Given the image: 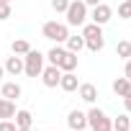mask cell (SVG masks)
I'll use <instances>...</instances> for the list:
<instances>
[{
	"label": "cell",
	"mask_w": 131,
	"mask_h": 131,
	"mask_svg": "<svg viewBox=\"0 0 131 131\" xmlns=\"http://www.w3.org/2000/svg\"><path fill=\"white\" fill-rule=\"evenodd\" d=\"M128 131H131V121H128Z\"/></svg>",
	"instance_id": "cell-32"
},
{
	"label": "cell",
	"mask_w": 131,
	"mask_h": 131,
	"mask_svg": "<svg viewBox=\"0 0 131 131\" xmlns=\"http://www.w3.org/2000/svg\"><path fill=\"white\" fill-rule=\"evenodd\" d=\"M77 93H80V98H82L85 103H95V100H98V88H95L93 82H82V85L77 88Z\"/></svg>",
	"instance_id": "cell-12"
},
{
	"label": "cell",
	"mask_w": 131,
	"mask_h": 131,
	"mask_svg": "<svg viewBox=\"0 0 131 131\" xmlns=\"http://www.w3.org/2000/svg\"><path fill=\"white\" fill-rule=\"evenodd\" d=\"M113 93H116L118 98L131 95V80H128V77H118V80H113Z\"/></svg>",
	"instance_id": "cell-14"
},
{
	"label": "cell",
	"mask_w": 131,
	"mask_h": 131,
	"mask_svg": "<svg viewBox=\"0 0 131 131\" xmlns=\"http://www.w3.org/2000/svg\"><path fill=\"white\" fill-rule=\"evenodd\" d=\"M67 5H70V0H51V8H54L57 13H64Z\"/></svg>",
	"instance_id": "cell-25"
},
{
	"label": "cell",
	"mask_w": 131,
	"mask_h": 131,
	"mask_svg": "<svg viewBox=\"0 0 131 131\" xmlns=\"http://www.w3.org/2000/svg\"><path fill=\"white\" fill-rule=\"evenodd\" d=\"M116 54L121 59H131V41H118L116 44Z\"/></svg>",
	"instance_id": "cell-21"
},
{
	"label": "cell",
	"mask_w": 131,
	"mask_h": 131,
	"mask_svg": "<svg viewBox=\"0 0 131 131\" xmlns=\"http://www.w3.org/2000/svg\"><path fill=\"white\" fill-rule=\"evenodd\" d=\"M0 3H13V0H0Z\"/></svg>",
	"instance_id": "cell-31"
},
{
	"label": "cell",
	"mask_w": 131,
	"mask_h": 131,
	"mask_svg": "<svg viewBox=\"0 0 131 131\" xmlns=\"http://www.w3.org/2000/svg\"><path fill=\"white\" fill-rule=\"evenodd\" d=\"M123 77L131 80V59H126V70H123Z\"/></svg>",
	"instance_id": "cell-26"
},
{
	"label": "cell",
	"mask_w": 131,
	"mask_h": 131,
	"mask_svg": "<svg viewBox=\"0 0 131 131\" xmlns=\"http://www.w3.org/2000/svg\"><path fill=\"white\" fill-rule=\"evenodd\" d=\"M18 131H31V126H28V128H18Z\"/></svg>",
	"instance_id": "cell-30"
},
{
	"label": "cell",
	"mask_w": 131,
	"mask_h": 131,
	"mask_svg": "<svg viewBox=\"0 0 131 131\" xmlns=\"http://www.w3.org/2000/svg\"><path fill=\"white\" fill-rule=\"evenodd\" d=\"M82 3H85V5H88V8H95V5H98V3H103V0H82Z\"/></svg>",
	"instance_id": "cell-28"
},
{
	"label": "cell",
	"mask_w": 131,
	"mask_h": 131,
	"mask_svg": "<svg viewBox=\"0 0 131 131\" xmlns=\"http://www.w3.org/2000/svg\"><path fill=\"white\" fill-rule=\"evenodd\" d=\"M128 5H131V0H128Z\"/></svg>",
	"instance_id": "cell-34"
},
{
	"label": "cell",
	"mask_w": 131,
	"mask_h": 131,
	"mask_svg": "<svg viewBox=\"0 0 131 131\" xmlns=\"http://www.w3.org/2000/svg\"><path fill=\"white\" fill-rule=\"evenodd\" d=\"M64 51H67V46H59V44H57V46H51V49H49V54H46L49 64H59V59H62V54H64Z\"/></svg>",
	"instance_id": "cell-19"
},
{
	"label": "cell",
	"mask_w": 131,
	"mask_h": 131,
	"mask_svg": "<svg viewBox=\"0 0 131 131\" xmlns=\"http://www.w3.org/2000/svg\"><path fill=\"white\" fill-rule=\"evenodd\" d=\"M41 36L49 39V41H54V44H64V41H67V36H70V28H67V23L46 21V23L41 26Z\"/></svg>",
	"instance_id": "cell-3"
},
{
	"label": "cell",
	"mask_w": 131,
	"mask_h": 131,
	"mask_svg": "<svg viewBox=\"0 0 131 131\" xmlns=\"http://www.w3.org/2000/svg\"><path fill=\"white\" fill-rule=\"evenodd\" d=\"M123 108H126V113H131V95L123 98Z\"/></svg>",
	"instance_id": "cell-27"
},
{
	"label": "cell",
	"mask_w": 131,
	"mask_h": 131,
	"mask_svg": "<svg viewBox=\"0 0 131 131\" xmlns=\"http://www.w3.org/2000/svg\"><path fill=\"white\" fill-rule=\"evenodd\" d=\"M118 18H131V5H128V0H123V3L118 5Z\"/></svg>",
	"instance_id": "cell-22"
},
{
	"label": "cell",
	"mask_w": 131,
	"mask_h": 131,
	"mask_svg": "<svg viewBox=\"0 0 131 131\" xmlns=\"http://www.w3.org/2000/svg\"><path fill=\"white\" fill-rule=\"evenodd\" d=\"M41 82L46 85V88H59V77H62V70L57 67V64H49V67H44L41 70Z\"/></svg>",
	"instance_id": "cell-6"
},
{
	"label": "cell",
	"mask_w": 131,
	"mask_h": 131,
	"mask_svg": "<svg viewBox=\"0 0 131 131\" xmlns=\"http://www.w3.org/2000/svg\"><path fill=\"white\" fill-rule=\"evenodd\" d=\"M64 44H67V49L75 51V54H80V51L85 49V39H82V36H67V41H64Z\"/></svg>",
	"instance_id": "cell-17"
},
{
	"label": "cell",
	"mask_w": 131,
	"mask_h": 131,
	"mask_svg": "<svg viewBox=\"0 0 131 131\" xmlns=\"http://www.w3.org/2000/svg\"><path fill=\"white\" fill-rule=\"evenodd\" d=\"M3 75H5V67H3V64H0V80H3Z\"/></svg>",
	"instance_id": "cell-29"
},
{
	"label": "cell",
	"mask_w": 131,
	"mask_h": 131,
	"mask_svg": "<svg viewBox=\"0 0 131 131\" xmlns=\"http://www.w3.org/2000/svg\"><path fill=\"white\" fill-rule=\"evenodd\" d=\"M16 126L18 128H28V126H34V116H31V111H26V108H21V111H16Z\"/></svg>",
	"instance_id": "cell-15"
},
{
	"label": "cell",
	"mask_w": 131,
	"mask_h": 131,
	"mask_svg": "<svg viewBox=\"0 0 131 131\" xmlns=\"http://www.w3.org/2000/svg\"><path fill=\"white\" fill-rule=\"evenodd\" d=\"M13 16V8H10V3H0V21H8Z\"/></svg>",
	"instance_id": "cell-23"
},
{
	"label": "cell",
	"mask_w": 131,
	"mask_h": 131,
	"mask_svg": "<svg viewBox=\"0 0 131 131\" xmlns=\"http://www.w3.org/2000/svg\"><path fill=\"white\" fill-rule=\"evenodd\" d=\"M90 18H93V23H98V26H105V23L113 18V10H111V5H105V3H98V5L93 8Z\"/></svg>",
	"instance_id": "cell-7"
},
{
	"label": "cell",
	"mask_w": 131,
	"mask_h": 131,
	"mask_svg": "<svg viewBox=\"0 0 131 131\" xmlns=\"http://www.w3.org/2000/svg\"><path fill=\"white\" fill-rule=\"evenodd\" d=\"M31 49H34V46H31L26 39H16V41H13V54H18V57H26Z\"/></svg>",
	"instance_id": "cell-18"
},
{
	"label": "cell",
	"mask_w": 131,
	"mask_h": 131,
	"mask_svg": "<svg viewBox=\"0 0 131 131\" xmlns=\"http://www.w3.org/2000/svg\"><path fill=\"white\" fill-rule=\"evenodd\" d=\"M85 116H88V126H90L93 131H113V121H111L100 108H90Z\"/></svg>",
	"instance_id": "cell-5"
},
{
	"label": "cell",
	"mask_w": 131,
	"mask_h": 131,
	"mask_svg": "<svg viewBox=\"0 0 131 131\" xmlns=\"http://www.w3.org/2000/svg\"><path fill=\"white\" fill-rule=\"evenodd\" d=\"M44 54L39 51V49H31L26 57H23V72L28 75V77H39L41 75V70H44Z\"/></svg>",
	"instance_id": "cell-4"
},
{
	"label": "cell",
	"mask_w": 131,
	"mask_h": 131,
	"mask_svg": "<svg viewBox=\"0 0 131 131\" xmlns=\"http://www.w3.org/2000/svg\"><path fill=\"white\" fill-rule=\"evenodd\" d=\"M80 131H88V128H80Z\"/></svg>",
	"instance_id": "cell-33"
},
{
	"label": "cell",
	"mask_w": 131,
	"mask_h": 131,
	"mask_svg": "<svg viewBox=\"0 0 131 131\" xmlns=\"http://www.w3.org/2000/svg\"><path fill=\"white\" fill-rule=\"evenodd\" d=\"M67 126L72 128V131H80V128H85L88 126V116L82 113V111H70V116H67Z\"/></svg>",
	"instance_id": "cell-8"
},
{
	"label": "cell",
	"mask_w": 131,
	"mask_h": 131,
	"mask_svg": "<svg viewBox=\"0 0 131 131\" xmlns=\"http://www.w3.org/2000/svg\"><path fill=\"white\" fill-rule=\"evenodd\" d=\"M59 88H62L64 93H75V90L80 88L77 75H75V72H62V77H59Z\"/></svg>",
	"instance_id": "cell-11"
},
{
	"label": "cell",
	"mask_w": 131,
	"mask_h": 131,
	"mask_svg": "<svg viewBox=\"0 0 131 131\" xmlns=\"http://www.w3.org/2000/svg\"><path fill=\"white\" fill-rule=\"evenodd\" d=\"M82 39H85V46H88L90 51H100V49L105 46L103 26H98V23H93V21L82 26Z\"/></svg>",
	"instance_id": "cell-1"
},
{
	"label": "cell",
	"mask_w": 131,
	"mask_h": 131,
	"mask_svg": "<svg viewBox=\"0 0 131 131\" xmlns=\"http://www.w3.org/2000/svg\"><path fill=\"white\" fill-rule=\"evenodd\" d=\"M21 85L13 80V82H3V90H0V95H3V98H8V100H18L21 98Z\"/></svg>",
	"instance_id": "cell-13"
},
{
	"label": "cell",
	"mask_w": 131,
	"mask_h": 131,
	"mask_svg": "<svg viewBox=\"0 0 131 131\" xmlns=\"http://www.w3.org/2000/svg\"><path fill=\"white\" fill-rule=\"evenodd\" d=\"M128 121H131V116L121 113L118 118H113V131H128Z\"/></svg>",
	"instance_id": "cell-20"
},
{
	"label": "cell",
	"mask_w": 131,
	"mask_h": 131,
	"mask_svg": "<svg viewBox=\"0 0 131 131\" xmlns=\"http://www.w3.org/2000/svg\"><path fill=\"white\" fill-rule=\"evenodd\" d=\"M0 131H18V126H16V121L3 118V121H0Z\"/></svg>",
	"instance_id": "cell-24"
},
{
	"label": "cell",
	"mask_w": 131,
	"mask_h": 131,
	"mask_svg": "<svg viewBox=\"0 0 131 131\" xmlns=\"http://www.w3.org/2000/svg\"><path fill=\"white\" fill-rule=\"evenodd\" d=\"M64 16H67V26H85L88 23V5L82 0H70Z\"/></svg>",
	"instance_id": "cell-2"
},
{
	"label": "cell",
	"mask_w": 131,
	"mask_h": 131,
	"mask_svg": "<svg viewBox=\"0 0 131 131\" xmlns=\"http://www.w3.org/2000/svg\"><path fill=\"white\" fill-rule=\"evenodd\" d=\"M16 116V100H8L0 95V121L3 118H13Z\"/></svg>",
	"instance_id": "cell-16"
},
{
	"label": "cell",
	"mask_w": 131,
	"mask_h": 131,
	"mask_svg": "<svg viewBox=\"0 0 131 131\" xmlns=\"http://www.w3.org/2000/svg\"><path fill=\"white\" fill-rule=\"evenodd\" d=\"M57 67H59L62 72H75V70H77V54L67 49V51L62 54V59H59V64H57Z\"/></svg>",
	"instance_id": "cell-10"
},
{
	"label": "cell",
	"mask_w": 131,
	"mask_h": 131,
	"mask_svg": "<svg viewBox=\"0 0 131 131\" xmlns=\"http://www.w3.org/2000/svg\"><path fill=\"white\" fill-rule=\"evenodd\" d=\"M5 72L10 75V77H18L21 72H23V57H18V54H13V57H8L5 59Z\"/></svg>",
	"instance_id": "cell-9"
}]
</instances>
